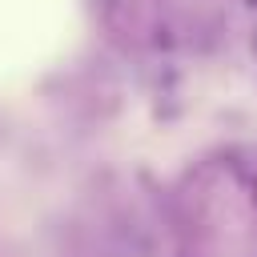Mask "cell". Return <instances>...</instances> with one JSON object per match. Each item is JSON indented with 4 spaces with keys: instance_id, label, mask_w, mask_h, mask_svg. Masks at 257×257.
Wrapping results in <instances>:
<instances>
[{
    "instance_id": "6da1fadb",
    "label": "cell",
    "mask_w": 257,
    "mask_h": 257,
    "mask_svg": "<svg viewBox=\"0 0 257 257\" xmlns=\"http://www.w3.org/2000/svg\"><path fill=\"white\" fill-rule=\"evenodd\" d=\"M153 44H157V48H173V32H169V28H157Z\"/></svg>"
},
{
    "instance_id": "7a4b0ae2",
    "label": "cell",
    "mask_w": 257,
    "mask_h": 257,
    "mask_svg": "<svg viewBox=\"0 0 257 257\" xmlns=\"http://www.w3.org/2000/svg\"><path fill=\"white\" fill-rule=\"evenodd\" d=\"M245 4H249V8H257V0H245Z\"/></svg>"
}]
</instances>
